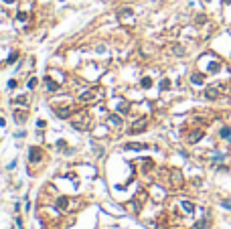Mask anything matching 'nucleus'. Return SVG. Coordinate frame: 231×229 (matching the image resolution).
<instances>
[{"mask_svg": "<svg viewBox=\"0 0 231 229\" xmlns=\"http://www.w3.org/2000/svg\"><path fill=\"white\" fill-rule=\"evenodd\" d=\"M89 124H91L89 114H87V112H79V114H77V118L73 120V128H77V130H87Z\"/></svg>", "mask_w": 231, "mask_h": 229, "instance_id": "obj_1", "label": "nucleus"}, {"mask_svg": "<svg viewBox=\"0 0 231 229\" xmlns=\"http://www.w3.org/2000/svg\"><path fill=\"white\" fill-rule=\"evenodd\" d=\"M99 95H102V89H89V91H85V93L79 95V101H83V103H89V101H95Z\"/></svg>", "mask_w": 231, "mask_h": 229, "instance_id": "obj_2", "label": "nucleus"}, {"mask_svg": "<svg viewBox=\"0 0 231 229\" xmlns=\"http://www.w3.org/2000/svg\"><path fill=\"white\" fill-rule=\"evenodd\" d=\"M221 85H211V87H207L205 89V97L207 100H217L219 95H221Z\"/></svg>", "mask_w": 231, "mask_h": 229, "instance_id": "obj_3", "label": "nucleus"}, {"mask_svg": "<svg viewBox=\"0 0 231 229\" xmlns=\"http://www.w3.org/2000/svg\"><path fill=\"white\" fill-rule=\"evenodd\" d=\"M146 124H148V120L146 118H142V120H138L132 128H130V134H138V132H142V130H146Z\"/></svg>", "mask_w": 231, "mask_h": 229, "instance_id": "obj_4", "label": "nucleus"}, {"mask_svg": "<svg viewBox=\"0 0 231 229\" xmlns=\"http://www.w3.org/2000/svg\"><path fill=\"white\" fill-rule=\"evenodd\" d=\"M28 156H31V160H33V162H39L43 158V152L39 148H31V150H28Z\"/></svg>", "mask_w": 231, "mask_h": 229, "instance_id": "obj_5", "label": "nucleus"}, {"mask_svg": "<svg viewBox=\"0 0 231 229\" xmlns=\"http://www.w3.org/2000/svg\"><path fill=\"white\" fill-rule=\"evenodd\" d=\"M144 199H146V193H144V191L136 195V199H134V203H132V205H134V209H136V211L140 209V203H144Z\"/></svg>", "mask_w": 231, "mask_h": 229, "instance_id": "obj_6", "label": "nucleus"}, {"mask_svg": "<svg viewBox=\"0 0 231 229\" xmlns=\"http://www.w3.org/2000/svg\"><path fill=\"white\" fill-rule=\"evenodd\" d=\"M73 112H75L73 108H63V110H57V116H59V118H69Z\"/></svg>", "mask_w": 231, "mask_h": 229, "instance_id": "obj_7", "label": "nucleus"}, {"mask_svg": "<svg viewBox=\"0 0 231 229\" xmlns=\"http://www.w3.org/2000/svg\"><path fill=\"white\" fill-rule=\"evenodd\" d=\"M201 138H203V132L197 130V132H193V134L189 136V142H197V140H201Z\"/></svg>", "mask_w": 231, "mask_h": 229, "instance_id": "obj_8", "label": "nucleus"}, {"mask_svg": "<svg viewBox=\"0 0 231 229\" xmlns=\"http://www.w3.org/2000/svg\"><path fill=\"white\" fill-rule=\"evenodd\" d=\"M172 185L181 187L183 185V178H181V172H172Z\"/></svg>", "mask_w": 231, "mask_h": 229, "instance_id": "obj_9", "label": "nucleus"}, {"mask_svg": "<svg viewBox=\"0 0 231 229\" xmlns=\"http://www.w3.org/2000/svg\"><path fill=\"white\" fill-rule=\"evenodd\" d=\"M57 205H59V209H69L67 205H69V199L67 197H61L59 201H57Z\"/></svg>", "mask_w": 231, "mask_h": 229, "instance_id": "obj_10", "label": "nucleus"}, {"mask_svg": "<svg viewBox=\"0 0 231 229\" xmlns=\"http://www.w3.org/2000/svg\"><path fill=\"white\" fill-rule=\"evenodd\" d=\"M146 148V144H126V150H142Z\"/></svg>", "mask_w": 231, "mask_h": 229, "instance_id": "obj_11", "label": "nucleus"}, {"mask_svg": "<svg viewBox=\"0 0 231 229\" xmlns=\"http://www.w3.org/2000/svg\"><path fill=\"white\" fill-rule=\"evenodd\" d=\"M109 124H114V126H120V124H122V118H120V116H109Z\"/></svg>", "mask_w": 231, "mask_h": 229, "instance_id": "obj_12", "label": "nucleus"}, {"mask_svg": "<svg viewBox=\"0 0 231 229\" xmlns=\"http://www.w3.org/2000/svg\"><path fill=\"white\" fill-rule=\"evenodd\" d=\"M45 81H47V87L51 89V91H55V89H59V85H57V83H55L53 79H49V77H47V79H45Z\"/></svg>", "mask_w": 231, "mask_h": 229, "instance_id": "obj_13", "label": "nucleus"}, {"mask_svg": "<svg viewBox=\"0 0 231 229\" xmlns=\"http://www.w3.org/2000/svg\"><path fill=\"white\" fill-rule=\"evenodd\" d=\"M190 79H193V83H195V85H201V83H203V75H193Z\"/></svg>", "mask_w": 231, "mask_h": 229, "instance_id": "obj_14", "label": "nucleus"}, {"mask_svg": "<svg viewBox=\"0 0 231 229\" xmlns=\"http://www.w3.org/2000/svg\"><path fill=\"white\" fill-rule=\"evenodd\" d=\"M207 227H209V221H199L195 225V229H207Z\"/></svg>", "mask_w": 231, "mask_h": 229, "instance_id": "obj_15", "label": "nucleus"}, {"mask_svg": "<svg viewBox=\"0 0 231 229\" xmlns=\"http://www.w3.org/2000/svg\"><path fill=\"white\" fill-rule=\"evenodd\" d=\"M221 138H231V128H223V130H221Z\"/></svg>", "mask_w": 231, "mask_h": 229, "instance_id": "obj_16", "label": "nucleus"}, {"mask_svg": "<svg viewBox=\"0 0 231 229\" xmlns=\"http://www.w3.org/2000/svg\"><path fill=\"white\" fill-rule=\"evenodd\" d=\"M183 207H184V211H187V213H193V205H190V203L184 201V203H183Z\"/></svg>", "mask_w": 231, "mask_h": 229, "instance_id": "obj_17", "label": "nucleus"}, {"mask_svg": "<svg viewBox=\"0 0 231 229\" xmlns=\"http://www.w3.org/2000/svg\"><path fill=\"white\" fill-rule=\"evenodd\" d=\"M24 118H27L24 112H16V120H18V122H24Z\"/></svg>", "mask_w": 231, "mask_h": 229, "instance_id": "obj_18", "label": "nucleus"}, {"mask_svg": "<svg viewBox=\"0 0 231 229\" xmlns=\"http://www.w3.org/2000/svg\"><path fill=\"white\" fill-rule=\"evenodd\" d=\"M142 85H144V87H150V85H152V81H150V79H148V77H146V79H144V81H142Z\"/></svg>", "mask_w": 231, "mask_h": 229, "instance_id": "obj_19", "label": "nucleus"}, {"mask_svg": "<svg viewBox=\"0 0 231 229\" xmlns=\"http://www.w3.org/2000/svg\"><path fill=\"white\" fill-rule=\"evenodd\" d=\"M16 57H18V53H12V55H10V57H8V63H12V61L16 59Z\"/></svg>", "mask_w": 231, "mask_h": 229, "instance_id": "obj_20", "label": "nucleus"}, {"mask_svg": "<svg viewBox=\"0 0 231 229\" xmlns=\"http://www.w3.org/2000/svg\"><path fill=\"white\" fill-rule=\"evenodd\" d=\"M168 85H170V83H168V79H164V81H162V85H160V87H162V89H168Z\"/></svg>", "mask_w": 231, "mask_h": 229, "instance_id": "obj_21", "label": "nucleus"}, {"mask_svg": "<svg viewBox=\"0 0 231 229\" xmlns=\"http://www.w3.org/2000/svg\"><path fill=\"white\" fill-rule=\"evenodd\" d=\"M34 85H37V79H31V81H28V87H31V89H33Z\"/></svg>", "mask_w": 231, "mask_h": 229, "instance_id": "obj_22", "label": "nucleus"}, {"mask_svg": "<svg viewBox=\"0 0 231 229\" xmlns=\"http://www.w3.org/2000/svg\"><path fill=\"white\" fill-rule=\"evenodd\" d=\"M18 20H27V14H24V12H18Z\"/></svg>", "mask_w": 231, "mask_h": 229, "instance_id": "obj_23", "label": "nucleus"}, {"mask_svg": "<svg viewBox=\"0 0 231 229\" xmlns=\"http://www.w3.org/2000/svg\"><path fill=\"white\" fill-rule=\"evenodd\" d=\"M223 2H225V4H229V2H231V0H223Z\"/></svg>", "mask_w": 231, "mask_h": 229, "instance_id": "obj_24", "label": "nucleus"}]
</instances>
